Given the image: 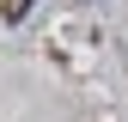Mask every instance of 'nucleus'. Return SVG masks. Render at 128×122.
<instances>
[{
  "instance_id": "1",
  "label": "nucleus",
  "mask_w": 128,
  "mask_h": 122,
  "mask_svg": "<svg viewBox=\"0 0 128 122\" xmlns=\"http://www.w3.org/2000/svg\"><path fill=\"white\" fill-rule=\"evenodd\" d=\"M30 6H37V0H0V18H6V24H18Z\"/></svg>"
}]
</instances>
